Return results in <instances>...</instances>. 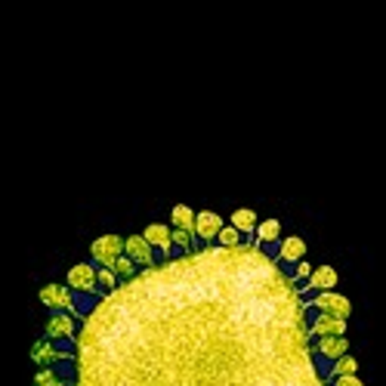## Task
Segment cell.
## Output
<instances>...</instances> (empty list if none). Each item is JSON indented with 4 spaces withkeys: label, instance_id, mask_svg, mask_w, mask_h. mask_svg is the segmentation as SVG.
Here are the masks:
<instances>
[{
    "label": "cell",
    "instance_id": "1",
    "mask_svg": "<svg viewBox=\"0 0 386 386\" xmlns=\"http://www.w3.org/2000/svg\"><path fill=\"white\" fill-rule=\"evenodd\" d=\"M74 386H328L285 263L254 242L136 272L74 337Z\"/></svg>",
    "mask_w": 386,
    "mask_h": 386
},
{
    "label": "cell",
    "instance_id": "2",
    "mask_svg": "<svg viewBox=\"0 0 386 386\" xmlns=\"http://www.w3.org/2000/svg\"><path fill=\"white\" fill-rule=\"evenodd\" d=\"M303 297V303L309 309H315V312H324V315H334V319H349V312H353V303H349L346 297L334 294V290H324V294H300Z\"/></svg>",
    "mask_w": 386,
    "mask_h": 386
},
{
    "label": "cell",
    "instance_id": "3",
    "mask_svg": "<svg viewBox=\"0 0 386 386\" xmlns=\"http://www.w3.org/2000/svg\"><path fill=\"white\" fill-rule=\"evenodd\" d=\"M222 226H226V222H222V217H217L213 210L195 213V229H192L195 251H201V247H213V242H217V235H220Z\"/></svg>",
    "mask_w": 386,
    "mask_h": 386
},
{
    "label": "cell",
    "instance_id": "4",
    "mask_svg": "<svg viewBox=\"0 0 386 386\" xmlns=\"http://www.w3.org/2000/svg\"><path fill=\"white\" fill-rule=\"evenodd\" d=\"M306 312H309V337H346V322L343 319L315 312L309 306H306Z\"/></svg>",
    "mask_w": 386,
    "mask_h": 386
},
{
    "label": "cell",
    "instance_id": "5",
    "mask_svg": "<svg viewBox=\"0 0 386 386\" xmlns=\"http://www.w3.org/2000/svg\"><path fill=\"white\" fill-rule=\"evenodd\" d=\"M124 254V238L121 235H102V238H96L93 242V247H90V256H93V263L96 266H108L118 260V256Z\"/></svg>",
    "mask_w": 386,
    "mask_h": 386
},
{
    "label": "cell",
    "instance_id": "6",
    "mask_svg": "<svg viewBox=\"0 0 386 386\" xmlns=\"http://www.w3.org/2000/svg\"><path fill=\"white\" fill-rule=\"evenodd\" d=\"M349 353V340L346 337H312V356L331 368V362H337Z\"/></svg>",
    "mask_w": 386,
    "mask_h": 386
},
{
    "label": "cell",
    "instance_id": "7",
    "mask_svg": "<svg viewBox=\"0 0 386 386\" xmlns=\"http://www.w3.org/2000/svg\"><path fill=\"white\" fill-rule=\"evenodd\" d=\"M72 294H96V266L93 263H77L68 272V285ZM99 297V294H96Z\"/></svg>",
    "mask_w": 386,
    "mask_h": 386
},
{
    "label": "cell",
    "instance_id": "8",
    "mask_svg": "<svg viewBox=\"0 0 386 386\" xmlns=\"http://www.w3.org/2000/svg\"><path fill=\"white\" fill-rule=\"evenodd\" d=\"M124 256L136 266V269H152V266H158V260H154V251L145 244L142 235L124 238Z\"/></svg>",
    "mask_w": 386,
    "mask_h": 386
},
{
    "label": "cell",
    "instance_id": "9",
    "mask_svg": "<svg viewBox=\"0 0 386 386\" xmlns=\"http://www.w3.org/2000/svg\"><path fill=\"white\" fill-rule=\"evenodd\" d=\"M40 303L53 312H65V309H72V290L65 285H44L40 288Z\"/></svg>",
    "mask_w": 386,
    "mask_h": 386
},
{
    "label": "cell",
    "instance_id": "10",
    "mask_svg": "<svg viewBox=\"0 0 386 386\" xmlns=\"http://www.w3.org/2000/svg\"><path fill=\"white\" fill-rule=\"evenodd\" d=\"M142 238H145V244H149L152 251H158V256L174 254V244H170V229L161 226V222H152V226H145Z\"/></svg>",
    "mask_w": 386,
    "mask_h": 386
},
{
    "label": "cell",
    "instance_id": "11",
    "mask_svg": "<svg viewBox=\"0 0 386 386\" xmlns=\"http://www.w3.org/2000/svg\"><path fill=\"white\" fill-rule=\"evenodd\" d=\"M278 263H285L288 269L290 266H297L300 260H306V242L303 238H297V235H290L285 238V242H278Z\"/></svg>",
    "mask_w": 386,
    "mask_h": 386
},
{
    "label": "cell",
    "instance_id": "12",
    "mask_svg": "<svg viewBox=\"0 0 386 386\" xmlns=\"http://www.w3.org/2000/svg\"><path fill=\"white\" fill-rule=\"evenodd\" d=\"M334 285H337V272L331 269V266H319V269H312V276H309L306 288L309 294H324V290H334ZM303 294V290H300Z\"/></svg>",
    "mask_w": 386,
    "mask_h": 386
},
{
    "label": "cell",
    "instance_id": "13",
    "mask_svg": "<svg viewBox=\"0 0 386 386\" xmlns=\"http://www.w3.org/2000/svg\"><path fill=\"white\" fill-rule=\"evenodd\" d=\"M31 358H34V365H40V368H53L62 362V353H59V346L53 340H40V343H34Z\"/></svg>",
    "mask_w": 386,
    "mask_h": 386
},
{
    "label": "cell",
    "instance_id": "14",
    "mask_svg": "<svg viewBox=\"0 0 386 386\" xmlns=\"http://www.w3.org/2000/svg\"><path fill=\"white\" fill-rule=\"evenodd\" d=\"M232 229L238 232L242 238H254V229H256V213L247 210V208H238L235 213H232Z\"/></svg>",
    "mask_w": 386,
    "mask_h": 386
},
{
    "label": "cell",
    "instance_id": "15",
    "mask_svg": "<svg viewBox=\"0 0 386 386\" xmlns=\"http://www.w3.org/2000/svg\"><path fill=\"white\" fill-rule=\"evenodd\" d=\"M251 242H254V238H242V235H238V232L232 229V226H222V229H220V235H217V242H213V244H217V247H226V251H232V247H242V244H251Z\"/></svg>",
    "mask_w": 386,
    "mask_h": 386
},
{
    "label": "cell",
    "instance_id": "16",
    "mask_svg": "<svg viewBox=\"0 0 386 386\" xmlns=\"http://www.w3.org/2000/svg\"><path fill=\"white\" fill-rule=\"evenodd\" d=\"M170 220H174V229H183V232L195 229V210L186 208V204H176L174 213H170Z\"/></svg>",
    "mask_w": 386,
    "mask_h": 386
},
{
    "label": "cell",
    "instance_id": "17",
    "mask_svg": "<svg viewBox=\"0 0 386 386\" xmlns=\"http://www.w3.org/2000/svg\"><path fill=\"white\" fill-rule=\"evenodd\" d=\"M358 374V362L353 356H343L328 368V377H356Z\"/></svg>",
    "mask_w": 386,
    "mask_h": 386
},
{
    "label": "cell",
    "instance_id": "18",
    "mask_svg": "<svg viewBox=\"0 0 386 386\" xmlns=\"http://www.w3.org/2000/svg\"><path fill=\"white\" fill-rule=\"evenodd\" d=\"M108 269H111V276H115V278H127V281H130L133 276H136V266L130 263V260H127V256L121 254V256H118V260L115 263H111L108 266Z\"/></svg>",
    "mask_w": 386,
    "mask_h": 386
},
{
    "label": "cell",
    "instance_id": "19",
    "mask_svg": "<svg viewBox=\"0 0 386 386\" xmlns=\"http://www.w3.org/2000/svg\"><path fill=\"white\" fill-rule=\"evenodd\" d=\"M331 386H365V383L358 380V377H337Z\"/></svg>",
    "mask_w": 386,
    "mask_h": 386
}]
</instances>
